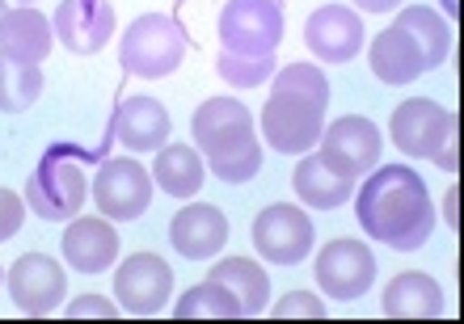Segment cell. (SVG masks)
Masks as SVG:
<instances>
[{
  "mask_svg": "<svg viewBox=\"0 0 464 324\" xmlns=\"http://www.w3.org/2000/svg\"><path fill=\"white\" fill-rule=\"evenodd\" d=\"M173 316L178 320H237V316H245V308L224 282L208 278V282L190 287L182 300L173 303Z\"/></svg>",
  "mask_w": 464,
  "mask_h": 324,
  "instance_id": "obj_26",
  "label": "cell"
},
{
  "mask_svg": "<svg viewBox=\"0 0 464 324\" xmlns=\"http://www.w3.org/2000/svg\"><path fill=\"white\" fill-rule=\"evenodd\" d=\"M51 25L72 55H98L114 34V9L106 0H60Z\"/></svg>",
  "mask_w": 464,
  "mask_h": 324,
  "instance_id": "obj_15",
  "label": "cell"
},
{
  "mask_svg": "<svg viewBox=\"0 0 464 324\" xmlns=\"http://www.w3.org/2000/svg\"><path fill=\"white\" fill-rule=\"evenodd\" d=\"M270 316L275 320H292V316H304V320H325V303L317 295H308V291H292V295H283L279 303H266Z\"/></svg>",
  "mask_w": 464,
  "mask_h": 324,
  "instance_id": "obj_30",
  "label": "cell"
},
{
  "mask_svg": "<svg viewBox=\"0 0 464 324\" xmlns=\"http://www.w3.org/2000/svg\"><path fill=\"white\" fill-rule=\"evenodd\" d=\"M452 127H460L452 110H443L430 97H414V101H401L392 110L389 135L410 160H435V152H440V144L448 139Z\"/></svg>",
  "mask_w": 464,
  "mask_h": 324,
  "instance_id": "obj_9",
  "label": "cell"
},
{
  "mask_svg": "<svg viewBox=\"0 0 464 324\" xmlns=\"http://www.w3.org/2000/svg\"><path fill=\"white\" fill-rule=\"evenodd\" d=\"M208 278L224 282V287L241 300L245 316L266 312V303H270V274L254 262V257H224V262H216V270H211Z\"/></svg>",
  "mask_w": 464,
  "mask_h": 324,
  "instance_id": "obj_24",
  "label": "cell"
},
{
  "mask_svg": "<svg viewBox=\"0 0 464 324\" xmlns=\"http://www.w3.org/2000/svg\"><path fill=\"white\" fill-rule=\"evenodd\" d=\"M43 93V72L38 63H17L0 55V114H22Z\"/></svg>",
  "mask_w": 464,
  "mask_h": 324,
  "instance_id": "obj_27",
  "label": "cell"
},
{
  "mask_svg": "<svg viewBox=\"0 0 464 324\" xmlns=\"http://www.w3.org/2000/svg\"><path fill=\"white\" fill-rule=\"evenodd\" d=\"M114 135H119L122 148H131V152H157L173 135L169 110L160 106L157 97H127L119 110V119H114Z\"/></svg>",
  "mask_w": 464,
  "mask_h": 324,
  "instance_id": "obj_19",
  "label": "cell"
},
{
  "mask_svg": "<svg viewBox=\"0 0 464 324\" xmlns=\"http://www.w3.org/2000/svg\"><path fill=\"white\" fill-rule=\"evenodd\" d=\"M354 5H359L363 13H392L401 0H354Z\"/></svg>",
  "mask_w": 464,
  "mask_h": 324,
  "instance_id": "obj_33",
  "label": "cell"
},
{
  "mask_svg": "<svg viewBox=\"0 0 464 324\" xmlns=\"http://www.w3.org/2000/svg\"><path fill=\"white\" fill-rule=\"evenodd\" d=\"M313 274L330 300H363L376 282V257L363 241H330L317 253Z\"/></svg>",
  "mask_w": 464,
  "mask_h": 324,
  "instance_id": "obj_12",
  "label": "cell"
},
{
  "mask_svg": "<svg viewBox=\"0 0 464 324\" xmlns=\"http://www.w3.org/2000/svg\"><path fill=\"white\" fill-rule=\"evenodd\" d=\"M93 203L106 219H140L152 203V173H148L140 160H106L98 168V177H93Z\"/></svg>",
  "mask_w": 464,
  "mask_h": 324,
  "instance_id": "obj_10",
  "label": "cell"
},
{
  "mask_svg": "<svg viewBox=\"0 0 464 324\" xmlns=\"http://www.w3.org/2000/svg\"><path fill=\"white\" fill-rule=\"evenodd\" d=\"M367 63H372V72H376L384 84H410L427 72L422 51L414 47V38L405 34L401 25H389V30H380V34L372 38Z\"/></svg>",
  "mask_w": 464,
  "mask_h": 324,
  "instance_id": "obj_20",
  "label": "cell"
},
{
  "mask_svg": "<svg viewBox=\"0 0 464 324\" xmlns=\"http://www.w3.org/2000/svg\"><path fill=\"white\" fill-rule=\"evenodd\" d=\"M173 295V270L157 253H135L114 270V300L127 316H157Z\"/></svg>",
  "mask_w": 464,
  "mask_h": 324,
  "instance_id": "obj_8",
  "label": "cell"
},
{
  "mask_svg": "<svg viewBox=\"0 0 464 324\" xmlns=\"http://www.w3.org/2000/svg\"><path fill=\"white\" fill-rule=\"evenodd\" d=\"M456 203H460V190H448V198H443V219H448V228H456Z\"/></svg>",
  "mask_w": 464,
  "mask_h": 324,
  "instance_id": "obj_34",
  "label": "cell"
},
{
  "mask_svg": "<svg viewBox=\"0 0 464 324\" xmlns=\"http://www.w3.org/2000/svg\"><path fill=\"white\" fill-rule=\"evenodd\" d=\"M321 152L317 157L325 160V165H334L338 173H346V177H363V173H372L380 160V148H384V139H380L376 122L363 119V114H346V119L330 122L325 131H321Z\"/></svg>",
  "mask_w": 464,
  "mask_h": 324,
  "instance_id": "obj_11",
  "label": "cell"
},
{
  "mask_svg": "<svg viewBox=\"0 0 464 324\" xmlns=\"http://www.w3.org/2000/svg\"><path fill=\"white\" fill-rule=\"evenodd\" d=\"M321 131H325V106L300 93H270V101L262 106V139L283 157L313 152Z\"/></svg>",
  "mask_w": 464,
  "mask_h": 324,
  "instance_id": "obj_4",
  "label": "cell"
},
{
  "mask_svg": "<svg viewBox=\"0 0 464 324\" xmlns=\"http://www.w3.org/2000/svg\"><path fill=\"white\" fill-rule=\"evenodd\" d=\"M119 257V232L106 224L102 215L72 219L63 232V262L72 265L76 274H102L111 270Z\"/></svg>",
  "mask_w": 464,
  "mask_h": 324,
  "instance_id": "obj_17",
  "label": "cell"
},
{
  "mask_svg": "<svg viewBox=\"0 0 464 324\" xmlns=\"http://www.w3.org/2000/svg\"><path fill=\"white\" fill-rule=\"evenodd\" d=\"M292 186H295V194H300V203L317 206V211H334V206L351 203V194H354V177H346V173H338L334 165H325L317 152H304V157H300V165H295V173H292Z\"/></svg>",
  "mask_w": 464,
  "mask_h": 324,
  "instance_id": "obj_22",
  "label": "cell"
},
{
  "mask_svg": "<svg viewBox=\"0 0 464 324\" xmlns=\"http://www.w3.org/2000/svg\"><path fill=\"white\" fill-rule=\"evenodd\" d=\"M220 43L232 55H275L283 43L279 0H228L220 9Z\"/></svg>",
  "mask_w": 464,
  "mask_h": 324,
  "instance_id": "obj_6",
  "label": "cell"
},
{
  "mask_svg": "<svg viewBox=\"0 0 464 324\" xmlns=\"http://www.w3.org/2000/svg\"><path fill=\"white\" fill-rule=\"evenodd\" d=\"M22 219H25V203L13 190H0V244L22 232Z\"/></svg>",
  "mask_w": 464,
  "mask_h": 324,
  "instance_id": "obj_31",
  "label": "cell"
},
{
  "mask_svg": "<svg viewBox=\"0 0 464 324\" xmlns=\"http://www.w3.org/2000/svg\"><path fill=\"white\" fill-rule=\"evenodd\" d=\"M304 43L321 63H351L363 51V22L346 5H321L304 22Z\"/></svg>",
  "mask_w": 464,
  "mask_h": 324,
  "instance_id": "obj_14",
  "label": "cell"
},
{
  "mask_svg": "<svg viewBox=\"0 0 464 324\" xmlns=\"http://www.w3.org/2000/svg\"><path fill=\"white\" fill-rule=\"evenodd\" d=\"M182 60H186V34L178 30L173 17H165V13H144V17H135L131 30H127L119 43V63L131 76H148V81L178 72Z\"/></svg>",
  "mask_w": 464,
  "mask_h": 324,
  "instance_id": "obj_3",
  "label": "cell"
},
{
  "mask_svg": "<svg viewBox=\"0 0 464 324\" xmlns=\"http://www.w3.org/2000/svg\"><path fill=\"white\" fill-rule=\"evenodd\" d=\"M195 144L203 148L208 168L228 186H241L262 168V144L254 131V114L232 101V97H211L190 119Z\"/></svg>",
  "mask_w": 464,
  "mask_h": 324,
  "instance_id": "obj_2",
  "label": "cell"
},
{
  "mask_svg": "<svg viewBox=\"0 0 464 324\" xmlns=\"http://www.w3.org/2000/svg\"><path fill=\"white\" fill-rule=\"evenodd\" d=\"M275 93H300L317 106H330V81L313 63H287L275 72Z\"/></svg>",
  "mask_w": 464,
  "mask_h": 324,
  "instance_id": "obj_28",
  "label": "cell"
},
{
  "mask_svg": "<svg viewBox=\"0 0 464 324\" xmlns=\"http://www.w3.org/2000/svg\"><path fill=\"white\" fill-rule=\"evenodd\" d=\"M81 316H89V320H114L119 308L111 300H102V295H81V300L68 303V320H81Z\"/></svg>",
  "mask_w": 464,
  "mask_h": 324,
  "instance_id": "obj_32",
  "label": "cell"
},
{
  "mask_svg": "<svg viewBox=\"0 0 464 324\" xmlns=\"http://www.w3.org/2000/svg\"><path fill=\"white\" fill-rule=\"evenodd\" d=\"M89 198L85 173L63 157H47L25 181V206L47 224H68Z\"/></svg>",
  "mask_w": 464,
  "mask_h": 324,
  "instance_id": "obj_5",
  "label": "cell"
},
{
  "mask_svg": "<svg viewBox=\"0 0 464 324\" xmlns=\"http://www.w3.org/2000/svg\"><path fill=\"white\" fill-rule=\"evenodd\" d=\"M203 157H198L190 144H169V148H157V160H152V186L169 194V198H195L203 190Z\"/></svg>",
  "mask_w": 464,
  "mask_h": 324,
  "instance_id": "obj_23",
  "label": "cell"
},
{
  "mask_svg": "<svg viewBox=\"0 0 464 324\" xmlns=\"http://www.w3.org/2000/svg\"><path fill=\"white\" fill-rule=\"evenodd\" d=\"M51 43H55V25L34 5L9 9L0 17V55H9L17 63H43Z\"/></svg>",
  "mask_w": 464,
  "mask_h": 324,
  "instance_id": "obj_18",
  "label": "cell"
},
{
  "mask_svg": "<svg viewBox=\"0 0 464 324\" xmlns=\"http://www.w3.org/2000/svg\"><path fill=\"white\" fill-rule=\"evenodd\" d=\"M25 5H30V0H25Z\"/></svg>",
  "mask_w": 464,
  "mask_h": 324,
  "instance_id": "obj_37",
  "label": "cell"
},
{
  "mask_svg": "<svg viewBox=\"0 0 464 324\" xmlns=\"http://www.w3.org/2000/svg\"><path fill=\"white\" fill-rule=\"evenodd\" d=\"M5 13H9V9H5V0H0V17H5Z\"/></svg>",
  "mask_w": 464,
  "mask_h": 324,
  "instance_id": "obj_36",
  "label": "cell"
},
{
  "mask_svg": "<svg viewBox=\"0 0 464 324\" xmlns=\"http://www.w3.org/2000/svg\"><path fill=\"white\" fill-rule=\"evenodd\" d=\"M220 76L237 89H254V84L270 81L275 72V55H232V51H220V60H216Z\"/></svg>",
  "mask_w": 464,
  "mask_h": 324,
  "instance_id": "obj_29",
  "label": "cell"
},
{
  "mask_svg": "<svg viewBox=\"0 0 464 324\" xmlns=\"http://www.w3.org/2000/svg\"><path fill=\"white\" fill-rule=\"evenodd\" d=\"M354 215L372 241L389 244L397 253L422 249L427 236L435 232V203L427 194V181L405 165L376 168L354 198Z\"/></svg>",
  "mask_w": 464,
  "mask_h": 324,
  "instance_id": "obj_1",
  "label": "cell"
},
{
  "mask_svg": "<svg viewBox=\"0 0 464 324\" xmlns=\"http://www.w3.org/2000/svg\"><path fill=\"white\" fill-rule=\"evenodd\" d=\"M169 241L173 249L190 257V262H203V257H216L228 241V219H224L220 206L211 203H190L182 206L169 224Z\"/></svg>",
  "mask_w": 464,
  "mask_h": 324,
  "instance_id": "obj_16",
  "label": "cell"
},
{
  "mask_svg": "<svg viewBox=\"0 0 464 324\" xmlns=\"http://www.w3.org/2000/svg\"><path fill=\"white\" fill-rule=\"evenodd\" d=\"M313 219L292 203H275L254 219V249L270 265H300L313 253Z\"/></svg>",
  "mask_w": 464,
  "mask_h": 324,
  "instance_id": "obj_7",
  "label": "cell"
},
{
  "mask_svg": "<svg viewBox=\"0 0 464 324\" xmlns=\"http://www.w3.org/2000/svg\"><path fill=\"white\" fill-rule=\"evenodd\" d=\"M392 25H401L405 34L414 38V47L422 51V60H427V72L448 60V51H452V25L440 22V13L435 9H427V5H410V9H401V17H397Z\"/></svg>",
  "mask_w": 464,
  "mask_h": 324,
  "instance_id": "obj_25",
  "label": "cell"
},
{
  "mask_svg": "<svg viewBox=\"0 0 464 324\" xmlns=\"http://www.w3.org/2000/svg\"><path fill=\"white\" fill-rule=\"evenodd\" d=\"M9 295L17 303V312L25 316H51L68 295V278H63L60 262L47 253H25L9 265Z\"/></svg>",
  "mask_w": 464,
  "mask_h": 324,
  "instance_id": "obj_13",
  "label": "cell"
},
{
  "mask_svg": "<svg viewBox=\"0 0 464 324\" xmlns=\"http://www.w3.org/2000/svg\"><path fill=\"white\" fill-rule=\"evenodd\" d=\"M443 9H448V17H456V13H460V0H443Z\"/></svg>",
  "mask_w": 464,
  "mask_h": 324,
  "instance_id": "obj_35",
  "label": "cell"
},
{
  "mask_svg": "<svg viewBox=\"0 0 464 324\" xmlns=\"http://www.w3.org/2000/svg\"><path fill=\"white\" fill-rule=\"evenodd\" d=\"M380 308L392 320H435L443 316V291L430 274H397L380 295Z\"/></svg>",
  "mask_w": 464,
  "mask_h": 324,
  "instance_id": "obj_21",
  "label": "cell"
}]
</instances>
